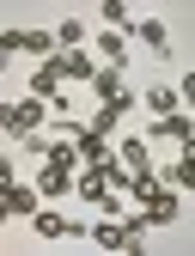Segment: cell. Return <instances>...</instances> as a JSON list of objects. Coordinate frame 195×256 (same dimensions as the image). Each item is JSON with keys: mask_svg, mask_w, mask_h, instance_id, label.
<instances>
[{"mask_svg": "<svg viewBox=\"0 0 195 256\" xmlns=\"http://www.w3.org/2000/svg\"><path fill=\"white\" fill-rule=\"evenodd\" d=\"M128 202H134V208L146 214V226H171V220L183 214V202H177V189H165V183H152V177H134V189H128Z\"/></svg>", "mask_w": 195, "mask_h": 256, "instance_id": "obj_1", "label": "cell"}, {"mask_svg": "<svg viewBox=\"0 0 195 256\" xmlns=\"http://www.w3.org/2000/svg\"><path fill=\"white\" fill-rule=\"evenodd\" d=\"M74 165H80V146H55V152L43 158V165H37V189H43L49 202H55V196H68V189H74V177H80Z\"/></svg>", "mask_w": 195, "mask_h": 256, "instance_id": "obj_2", "label": "cell"}, {"mask_svg": "<svg viewBox=\"0 0 195 256\" xmlns=\"http://www.w3.org/2000/svg\"><path fill=\"white\" fill-rule=\"evenodd\" d=\"M49 110H55L49 98H24V104H12V110H6V140H24V134H37L43 122H55Z\"/></svg>", "mask_w": 195, "mask_h": 256, "instance_id": "obj_3", "label": "cell"}, {"mask_svg": "<svg viewBox=\"0 0 195 256\" xmlns=\"http://www.w3.org/2000/svg\"><path fill=\"white\" fill-rule=\"evenodd\" d=\"M86 238H92L98 250H134V232H128V226H122V220H110V214H98Z\"/></svg>", "mask_w": 195, "mask_h": 256, "instance_id": "obj_4", "label": "cell"}, {"mask_svg": "<svg viewBox=\"0 0 195 256\" xmlns=\"http://www.w3.org/2000/svg\"><path fill=\"white\" fill-rule=\"evenodd\" d=\"M116 158H122V165L134 171V177H152V183H158V171H152V146H146V140H134V134H116Z\"/></svg>", "mask_w": 195, "mask_h": 256, "instance_id": "obj_5", "label": "cell"}, {"mask_svg": "<svg viewBox=\"0 0 195 256\" xmlns=\"http://www.w3.org/2000/svg\"><path fill=\"white\" fill-rule=\"evenodd\" d=\"M61 80H68V68H61V55H49V61H37V74H30V98H61Z\"/></svg>", "mask_w": 195, "mask_h": 256, "instance_id": "obj_6", "label": "cell"}, {"mask_svg": "<svg viewBox=\"0 0 195 256\" xmlns=\"http://www.w3.org/2000/svg\"><path fill=\"white\" fill-rule=\"evenodd\" d=\"M37 208H43V189H37V183H24V177H12V183H6V214L30 220Z\"/></svg>", "mask_w": 195, "mask_h": 256, "instance_id": "obj_7", "label": "cell"}, {"mask_svg": "<svg viewBox=\"0 0 195 256\" xmlns=\"http://www.w3.org/2000/svg\"><path fill=\"white\" fill-rule=\"evenodd\" d=\"M80 158H86V165H104V158H116V140H104V134H98V128H80Z\"/></svg>", "mask_w": 195, "mask_h": 256, "instance_id": "obj_8", "label": "cell"}, {"mask_svg": "<svg viewBox=\"0 0 195 256\" xmlns=\"http://www.w3.org/2000/svg\"><path fill=\"white\" fill-rule=\"evenodd\" d=\"M30 226H37V238H68V220H61V208H55V202L30 214Z\"/></svg>", "mask_w": 195, "mask_h": 256, "instance_id": "obj_9", "label": "cell"}, {"mask_svg": "<svg viewBox=\"0 0 195 256\" xmlns=\"http://www.w3.org/2000/svg\"><path fill=\"white\" fill-rule=\"evenodd\" d=\"M86 37H92V30H86L80 18H61V24H55V43H61V55H74V49H80Z\"/></svg>", "mask_w": 195, "mask_h": 256, "instance_id": "obj_10", "label": "cell"}, {"mask_svg": "<svg viewBox=\"0 0 195 256\" xmlns=\"http://www.w3.org/2000/svg\"><path fill=\"white\" fill-rule=\"evenodd\" d=\"M140 98H146V110H152V116H171V110H177V86H146Z\"/></svg>", "mask_w": 195, "mask_h": 256, "instance_id": "obj_11", "label": "cell"}, {"mask_svg": "<svg viewBox=\"0 0 195 256\" xmlns=\"http://www.w3.org/2000/svg\"><path fill=\"white\" fill-rule=\"evenodd\" d=\"M61 68H68V80H86V86L98 80V61H92L86 49H74V55H61Z\"/></svg>", "mask_w": 195, "mask_h": 256, "instance_id": "obj_12", "label": "cell"}, {"mask_svg": "<svg viewBox=\"0 0 195 256\" xmlns=\"http://www.w3.org/2000/svg\"><path fill=\"white\" fill-rule=\"evenodd\" d=\"M122 49H128V37H122V30H98V55H104L110 68L122 61Z\"/></svg>", "mask_w": 195, "mask_h": 256, "instance_id": "obj_13", "label": "cell"}, {"mask_svg": "<svg viewBox=\"0 0 195 256\" xmlns=\"http://www.w3.org/2000/svg\"><path fill=\"white\" fill-rule=\"evenodd\" d=\"M98 18H104L110 30H128V6H116V0H104V6H98Z\"/></svg>", "mask_w": 195, "mask_h": 256, "instance_id": "obj_14", "label": "cell"}]
</instances>
